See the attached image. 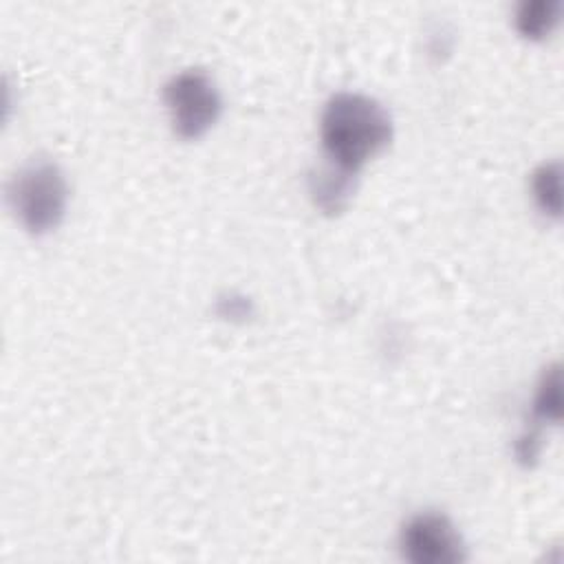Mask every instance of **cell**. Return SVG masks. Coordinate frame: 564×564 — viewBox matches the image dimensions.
<instances>
[{"label": "cell", "mask_w": 564, "mask_h": 564, "mask_svg": "<svg viewBox=\"0 0 564 564\" xmlns=\"http://www.w3.org/2000/svg\"><path fill=\"white\" fill-rule=\"evenodd\" d=\"M322 145L337 172L350 176L392 139V119L372 97L337 93L322 112Z\"/></svg>", "instance_id": "6da1fadb"}, {"label": "cell", "mask_w": 564, "mask_h": 564, "mask_svg": "<svg viewBox=\"0 0 564 564\" xmlns=\"http://www.w3.org/2000/svg\"><path fill=\"white\" fill-rule=\"evenodd\" d=\"M11 209L31 234L55 229L66 212L68 185L51 159H33L22 165L7 187Z\"/></svg>", "instance_id": "7a4b0ae2"}, {"label": "cell", "mask_w": 564, "mask_h": 564, "mask_svg": "<svg viewBox=\"0 0 564 564\" xmlns=\"http://www.w3.org/2000/svg\"><path fill=\"white\" fill-rule=\"evenodd\" d=\"M163 99L170 110L172 128L183 139L205 134L216 123L223 108L216 84L200 68L174 75L163 88Z\"/></svg>", "instance_id": "3957f363"}, {"label": "cell", "mask_w": 564, "mask_h": 564, "mask_svg": "<svg viewBox=\"0 0 564 564\" xmlns=\"http://www.w3.org/2000/svg\"><path fill=\"white\" fill-rule=\"evenodd\" d=\"M401 553L412 564H458L467 557L454 522L438 511H423L401 531Z\"/></svg>", "instance_id": "277c9868"}, {"label": "cell", "mask_w": 564, "mask_h": 564, "mask_svg": "<svg viewBox=\"0 0 564 564\" xmlns=\"http://www.w3.org/2000/svg\"><path fill=\"white\" fill-rule=\"evenodd\" d=\"M557 11H560V4L551 2V0H546V2L544 0L524 2L518 9V18H516L518 31L524 37H544L555 26Z\"/></svg>", "instance_id": "5b68a950"}, {"label": "cell", "mask_w": 564, "mask_h": 564, "mask_svg": "<svg viewBox=\"0 0 564 564\" xmlns=\"http://www.w3.org/2000/svg\"><path fill=\"white\" fill-rule=\"evenodd\" d=\"M533 196L544 212L560 216V165L557 163H544L533 174Z\"/></svg>", "instance_id": "8992f818"}, {"label": "cell", "mask_w": 564, "mask_h": 564, "mask_svg": "<svg viewBox=\"0 0 564 564\" xmlns=\"http://www.w3.org/2000/svg\"><path fill=\"white\" fill-rule=\"evenodd\" d=\"M560 403H562V397H560V370L557 366L549 368L538 386V392H535V401H533V408H535V414L540 419H551V421H560Z\"/></svg>", "instance_id": "52a82bcc"}]
</instances>
